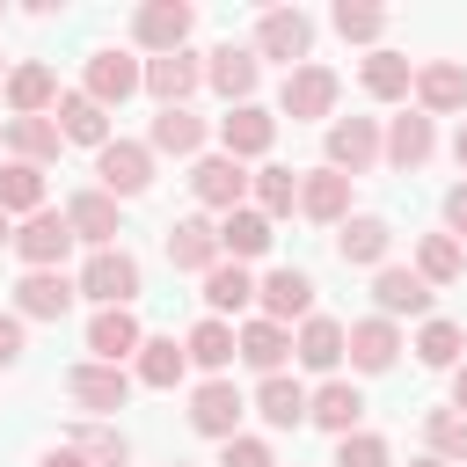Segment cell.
I'll use <instances>...</instances> for the list:
<instances>
[{
  "label": "cell",
  "instance_id": "1",
  "mask_svg": "<svg viewBox=\"0 0 467 467\" xmlns=\"http://www.w3.org/2000/svg\"><path fill=\"white\" fill-rule=\"evenodd\" d=\"M336 102H343V73L336 66H321V58H306V66H292L285 80H277V124L292 117V124H336Z\"/></svg>",
  "mask_w": 467,
  "mask_h": 467
},
{
  "label": "cell",
  "instance_id": "2",
  "mask_svg": "<svg viewBox=\"0 0 467 467\" xmlns=\"http://www.w3.org/2000/svg\"><path fill=\"white\" fill-rule=\"evenodd\" d=\"M80 95H95V102L117 117L131 95H146V58H139L131 44H95V51L80 58Z\"/></svg>",
  "mask_w": 467,
  "mask_h": 467
},
{
  "label": "cell",
  "instance_id": "3",
  "mask_svg": "<svg viewBox=\"0 0 467 467\" xmlns=\"http://www.w3.org/2000/svg\"><path fill=\"white\" fill-rule=\"evenodd\" d=\"M73 285H80V299L102 314V306H139L146 270H139V255H131V248H95V255H80Z\"/></svg>",
  "mask_w": 467,
  "mask_h": 467
},
{
  "label": "cell",
  "instance_id": "4",
  "mask_svg": "<svg viewBox=\"0 0 467 467\" xmlns=\"http://www.w3.org/2000/svg\"><path fill=\"white\" fill-rule=\"evenodd\" d=\"M58 387H66V401H73L88 423H109V416L131 401V387H139V379H131V365H95V358H73Z\"/></svg>",
  "mask_w": 467,
  "mask_h": 467
},
{
  "label": "cell",
  "instance_id": "5",
  "mask_svg": "<svg viewBox=\"0 0 467 467\" xmlns=\"http://www.w3.org/2000/svg\"><path fill=\"white\" fill-rule=\"evenodd\" d=\"M387 161V124L379 117H336L328 131H321V168H336V175H372Z\"/></svg>",
  "mask_w": 467,
  "mask_h": 467
},
{
  "label": "cell",
  "instance_id": "6",
  "mask_svg": "<svg viewBox=\"0 0 467 467\" xmlns=\"http://www.w3.org/2000/svg\"><path fill=\"white\" fill-rule=\"evenodd\" d=\"M190 36H197V7H190V0H139V7H131V51H139V58L190 51Z\"/></svg>",
  "mask_w": 467,
  "mask_h": 467
},
{
  "label": "cell",
  "instance_id": "7",
  "mask_svg": "<svg viewBox=\"0 0 467 467\" xmlns=\"http://www.w3.org/2000/svg\"><path fill=\"white\" fill-rule=\"evenodd\" d=\"M248 51H255L263 66H285V73L306 66V58H314V15H306V7H263Z\"/></svg>",
  "mask_w": 467,
  "mask_h": 467
},
{
  "label": "cell",
  "instance_id": "8",
  "mask_svg": "<svg viewBox=\"0 0 467 467\" xmlns=\"http://www.w3.org/2000/svg\"><path fill=\"white\" fill-rule=\"evenodd\" d=\"M153 175H161V161H153V146L146 139H109L102 153H95V190H109L117 204H131V197H146L153 190Z\"/></svg>",
  "mask_w": 467,
  "mask_h": 467
},
{
  "label": "cell",
  "instance_id": "9",
  "mask_svg": "<svg viewBox=\"0 0 467 467\" xmlns=\"http://www.w3.org/2000/svg\"><path fill=\"white\" fill-rule=\"evenodd\" d=\"M212 146H219V153H234L241 168H263V161H270V146H277V109L241 102V109L212 117Z\"/></svg>",
  "mask_w": 467,
  "mask_h": 467
},
{
  "label": "cell",
  "instance_id": "10",
  "mask_svg": "<svg viewBox=\"0 0 467 467\" xmlns=\"http://www.w3.org/2000/svg\"><path fill=\"white\" fill-rule=\"evenodd\" d=\"M248 182H255V168H241V161L219 153V146H212L204 161H190V197H197L204 219H212V212H219V219L241 212V204H248Z\"/></svg>",
  "mask_w": 467,
  "mask_h": 467
},
{
  "label": "cell",
  "instance_id": "11",
  "mask_svg": "<svg viewBox=\"0 0 467 467\" xmlns=\"http://www.w3.org/2000/svg\"><path fill=\"white\" fill-rule=\"evenodd\" d=\"M255 314L277 321V328H299L306 314H321V306H314V270H299V263H270V270L255 277Z\"/></svg>",
  "mask_w": 467,
  "mask_h": 467
},
{
  "label": "cell",
  "instance_id": "12",
  "mask_svg": "<svg viewBox=\"0 0 467 467\" xmlns=\"http://www.w3.org/2000/svg\"><path fill=\"white\" fill-rule=\"evenodd\" d=\"M73 226H66V204H44L36 219H22L15 226V263L22 270H66L73 263Z\"/></svg>",
  "mask_w": 467,
  "mask_h": 467
},
{
  "label": "cell",
  "instance_id": "13",
  "mask_svg": "<svg viewBox=\"0 0 467 467\" xmlns=\"http://www.w3.org/2000/svg\"><path fill=\"white\" fill-rule=\"evenodd\" d=\"M292 365L314 372V379H336V372L350 365V321H336V314H306V321L292 328Z\"/></svg>",
  "mask_w": 467,
  "mask_h": 467
},
{
  "label": "cell",
  "instance_id": "14",
  "mask_svg": "<svg viewBox=\"0 0 467 467\" xmlns=\"http://www.w3.org/2000/svg\"><path fill=\"white\" fill-rule=\"evenodd\" d=\"M190 431L197 438H212V445H226V438H241V416H248V394L234 387V372L226 379H197L190 387Z\"/></svg>",
  "mask_w": 467,
  "mask_h": 467
},
{
  "label": "cell",
  "instance_id": "15",
  "mask_svg": "<svg viewBox=\"0 0 467 467\" xmlns=\"http://www.w3.org/2000/svg\"><path fill=\"white\" fill-rule=\"evenodd\" d=\"M328 248H336L343 270H365V277H372V270L394 263V226H387L379 212H350V219L328 234Z\"/></svg>",
  "mask_w": 467,
  "mask_h": 467
},
{
  "label": "cell",
  "instance_id": "16",
  "mask_svg": "<svg viewBox=\"0 0 467 467\" xmlns=\"http://www.w3.org/2000/svg\"><path fill=\"white\" fill-rule=\"evenodd\" d=\"M204 88L226 102V109H241V102H255V88H263V58L248 51V44H212L204 51Z\"/></svg>",
  "mask_w": 467,
  "mask_h": 467
},
{
  "label": "cell",
  "instance_id": "17",
  "mask_svg": "<svg viewBox=\"0 0 467 467\" xmlns=\"http://www.w3.org/2000/svg\"><path fill=\"white\" fill-rule=\"evenodd\" d=\"M66 226H73V241L95 255V248H124V204L109 197V190H73L66 197Z\"/></svg>",
  "mask_w": 467,
  "mask_h": 467
},
{
  "label": "cell",
  "instance_id": "18",
  "mask_svg": "<svg viewBox=\"0 0 467 467\" xmlns=\"http://www.w3.org/2000/svg\"><path fill=\"white\" fill-rule=\"evenodd\" d=\"M372 314H387V321H431L438 292L416 277V263H387V270H372Z\"/></svg>",
  "mask_w": 467,
  "mask_h": 467
},
{
  "label": "cell",
  "instance_id": "19",
  "mask_svg": "<svg viewBox=\"0 0 467 467\" xmlns=\"http://www.w3.org/2000/svg\"><path fill=\"white\" fill-rule=\"evenodd\" d=\"M73 306H80V285H73V270H22V277H15V314H22V321H44V328H58Z\"/></svg>",
  "mask_w": 467,
  "mask_h": 467
},
{
  "label": "cell",
  "instance_id": "20",
  "mask_svg": "<svg viewBox=\"0 0 467 467\" xmlns=\"http://www.w3.org/2000/svg\"><path fill=\"white\" fill-rule=\"evenodd\" d=\"M168 270H182V277H204V270H219L226 255H219V219H204V212H182V219H168Z\"/></svg>",
  "mask_w": 467,
  "mask_h": 467
},
{
  "label": "cell",
  "instance_id": "21",
  "mask_svg": "<svg viewBox=\"0 0 467 467\" xmlns=\"http://www.w3.org/2000/svg\"><path fill=\"white\" fill-rule=\"evenodd\" d=\"M80 343H88L95 365H131V358L146 350V321H139L131 306H102V314H88Z\"/></svg>",
  "mask_w": 467,
  "mask_h": 467
},
{
  "label": "cell",
  "instance_id": "22",
  "mask_svg": "<svg viewBox=\"0 0 467 467\" xmlns=\"http://www.w3.org/2000/svg\"><path fill=\"white\" fill-rule=\"evenodd\" d=\"M146 146H153V161H204L212 153V117H197V109H153Z\"/></svg>",
  "mask_w": 467,
  "mask_h": 467
},
{
  "label": "cell",
  "instance_id": "23",
  "mask_svg": "<svg viewBox=\"0 0 467 467\" xmlns=\"http://www.w3.org/2000/svg\"><path fill=\"white\" fill-rule=\"evenodd\" d=\"M438 161V117H423L416 102L401 117H387V168L394 175H423Z\"/></svg>",
  "mask_w": 467,
  "mask_h": 467
},
{
  "label": "cell",
  "instance_id": "24",
  "mask_svg": "<svg viewBox=\"0 0 467 467\" xmlns=\"http://www.w3.org/2000/svg\"><path fill=\"white\" fill-rule=\"evenodd\" d=\"M401 350H409L401 321H387V314H358V321H350V372L379 379V372L401 365Z\"/></svg>",
  "mask_w": 467,
  "mask_h": 467
},
{
  "label": "cell",
  "instance_id": "25",
  "mask_svg": "<svg viewBox=\"0 0 467 467\" xmlns=\"http://www.w3.org/2000/svg\"><path fill=\"white\" fill-rule=\"evenodd\" d=\"M423 117H467V58H416V95Z\"/></svg>",
  "mask_w": 467,
  "mask_h": 467
},
{
  "label": "cell",
  "instance_id": "26",
  "mask_svg": "<svg viewBox=\"0 0 467 467\" xmlns=\"http://www.w3.org/2000/svg\"><path fill=\"white\" fill-rule=\"evenodd\" d=\"M58 95H66V88H58V66H51V58H15V66H7V95H0L7 117H51Z\"/></svg>",
  "mask_w": 467,
  "mask_h": 467
},
{
  "label": "cell",
  "instance_id": "27",
  "mask_svg": "<svg viewBox=\"0 0 467 467\" xmlns=\"http://www.w3.org/2000/svg\"><path fill=\"white\" fill-rule=\"evenodd\" d=\"M350 197H358V182H350V175H336V168H321V161H314V168H299V219H314V226H328V234H336V226L350 219Z\"/></svg>",
  "mask_w": 467,
  "mask_h": 467
},
{
  "label": "cell",
  "instance_id": "28",
  "mask_svg": "<svg viewBox=\"0 0 467 467\" xmlns=\"http://www.w3.org/2000/svg\"><path fill=\"white\" fill-rule=\"evenodd\" d=\"M234 365H248L255 379L285 372V365H292V328H277V321H263V314L234 321Z\"/></svg>",
  "mask_w": 467,
  "mask_h": 467
},
{
  "label": "cell",
  "instance_id": "29",
  "mask_svg": "<svg viewBox=\"0 0 467 467\" xmlns=\"http://www.w3.org/2000/svg\"><path fill=\"white\" fill-rule=\"evenodd\" d=\"M204 88V51H168V58H146V95L153 109H190V95Z\"/></svg>",
  "mask_w": 467,
  "mask_h": 467
},
{
  "label": "cell",
  "instance_id": "30",
  "mask_svg": "<svg viewBox=\"0 0 467 467\" xmlns=\"http://www.w3.org/2000/svg\"><path fill=\"white\" fill-rule=\"evenodd\" d=\"M358 88H365L372 102L409 109V95H416V58H409V51H394V44H379V51H365V58H358Z\"/></svg>",
  "mask_w": 467,
  "mask_h": 467
},
{
  "label": "cell",
  "instance_id": "31",
  "mask_svg": "<svg viewBox=\"0 0 467 467\" xmlns=\"http://www.w3.org/2000/svg\"><path fill=\"white\" fill-rule=\"evenodd\" d=\"M306 423L314 431H328V438H350V431H365V387L358 379H321L314 387V401H306Z\"/></svg>",
  "mask_w": 467,
  "mask_h": 467
},
{
  "label": "cell",
  "instance_id": "32",
  "mask_svg": "<svg viewBox=\"0 0 467 467\" xmlns=\"http://www.w3.org/2000/svg\"><path fill=\"white\" fill-rule=\"evenodd\" d=\"M0 146H7V161L58 168V153H66V131H58V117H0Z\"/></svg>",
  "mask_w": 467,
  "mask_h": 467
},
{
  "label": "cell",
  "instance_id": "33",
  "mask_svg": "<svg viewBox=\"0 0 467 467\" xmlns=\"http://www.w3.org/2000/svg\"><path fill=\"white\" fill-rule=\"evenodd\" d=\"M197 299H204V314H219V321H248V314H255V270H248V263H219V270L197 277Z\"/></svg>",
  "mask_w": 467,
  "mask_h": 467
},
{
  "label": "cell",
  "instance_id": "34",
  "mask_svg": "<svg viewBox=\"0 0 467 467\" xmlns=\"http://www.w3.org/2000/svg\"><path fill=\"white\" fill-rule=\"evenodd\" d=\"M306 401H314V387L292 379V372H270V379H255V394H248V409H255L270 431H299V423H306Z\"/></svg>",
  "mask_w": 467,
  "mask_h": 467
},
{
  "label": "cell",
  "instance_id": "35",
  "mask_svg": "<svg viewBox=\"0 0 467 467\" xmlns=\"http://www.w3.org/2000/svg\"><path fill=\"white\" fill-rule=\"evenodd\" d=\"M51 117H58V131H66V146H88V153H102V146L117 139V124H109V109H102L95 95H80V88H66Z\"/></svg>",
  "mask_w": 467,
  "mask_h": 467
},
{
  "label": "cell",
  "instance_id": "36",
  "mask_svg": "<svg viewBox=\"0 0 467 467\" xmlns=\"http://www.w3.org/2000/svg\"><path fill=\"white\" fill-rule=\"evenodd\" d=\"M270 248H277V219H263L255 204H241V212L219 219V255L226 263H263Z\"/></svg>",
  "mask_w": 467,
  "mask_h": 467
},
{
  "label": "cell",
  "instance_id": "37",
  "mask_svg": "<svg viewBox=\"0 0 467 467\" xmlns=\"http://www.w3.org/2000/svg\"><path fill=\"white\" fill-rule=\"evenodd\" d=\"M409 350H416L423 372H460V365H467V328H460L452 314H431V321H416Z\"/></svg>",
  "mask_w": 467,
  "mask_h": 467
},
{
  "label": "cell",
  "instance_id": "38",
  "mask_svg": "<svg viewBox=\"0 0 467 467\" xmlns=\"http://www.w3.org/2000/svg\"><path fill=\"white\" fill-rule=\"evenodd\" d=\"M182 350H190V372H204V379H226V372H234V321H219V314H197V321H190V336H182Z\"/></svg>",
  "mask_w": 467,
  "mask_h": 467
},
{
  "label": "cell",
  "instance_id": "39",
  "mask_svg": "<svg viewBox=\"0 0 467 467\" xmlns=\"http://www.w3.org/2000/svg\"><path fill=\"white\" fill-rule=\"evenodd\" d=\"M131 379L153 387V394H175V387L190 379V350H182V336H146V350L131 358Z\"/></svg>",
  "mask_w": 467,
  "mask_h": 467
},
{
  "label": "cell",
  "instance_id": "40",
  "mask_svg": "<svg viewBox=\"0 0 467 467\" xmlns=\"http://www.w3.org/2000/svg\"><path fill=\"white\" fill-rule=\"evenodd\" d=\"M51 204V168H29V161H0V212L22 226Z\"/></svg>",
  "mask_w": 467,
  "mask_h": 467
},
{
  "label": "cell",
  "instance_id": "41",
  "mask_svg": "<svg viewBox=\"0 0 467 467\" xmlns=\"http://www.w3.org/2000/svg\"><path fill=\"white\" fill-rule=\"evenodd\" d=\"M409 263H416V277H423L431 292H445V285H460V277H467V248H460L452 234H416Z\"/></svg>",
  "mask_w": 467,
  "mask_h": 467
},
{
  "label": "cell",
  "instance_id": "42",
  "mask_svg": "<svg viewBox=\"0 0 467 467\" xmlns=\"http://www.w3.org/2000/svg\"><path fill=\"white\" fill-rule=\"evenodd\" d=\"M328 29H336L343 44H358V51H379V44H387V7H379V0H336V7H328Z\"/></svg>",
  "mask_w": 467,
  "mask_h": 467
},
{
  "label": "cell",
  "instance_id": "43",
  "mask_svg": "<svg viewBox=\"0 0 467 467\" xmlns=\"http://www.w3.org/2000/svg\"><path fill=\"white\" fill-rule=\"evenodd\" d=\"M248 204H255L263 219H292V212H299V168L263 161V168H255V182H248Z\"/></svg>",
  "mask_w": 467,
  "mask_h": 467
},
{
  "label": "cell",
  "instance_id": "44",
  "mask_svg": "<svg viewBox=\"0 0 467 467\" xmlns=\"http://www.w3.org/2000/svg\"><path fill=\"white\" fill-rule=\"evenodd\" d=\"M423 452H438L445 467H467V416L460 409H423Z\"/></svg>",
  "mask_w": 467,
  "mask_h": 467
},
{
  "label": "cell",
  "instance_id": "45",
  "mask_svg": "<svg viewBox=\"0 0 467 467\" xmlns=\"http://www.w3.org/2000/svg\"><path fill=\"white\" fill-rule=\"evenodd\" d=\"M66 445H80L95 467H124V460H131V438H124L117 423H73V431H66Z\"/></svg>",
  "mask_w": 467,
  "mask_h": 467
},
{
  "label": "cell",
  "instance_id": "46",
  "mask_svg": "<svg viewBox=\"0 0 467 467\" xmlns=\"http://www.w3.org/2000/svg\"><path fill=\"white\" fill-rule=\"evenodd\" d=\"M328 467H394V445L379 431H350V438H336Z\"/></svg>",
  "mask_w": 467,
  "mask_h": 467
},
{
  "label": "cell",
  "instance_id": "47",
  "mask_svg": "<svg viewBox=\"0 0 467 467\" xmlns=\"http://www.w3.org/2000/svg\"><path fill=\"white\" fill-rule=\"evenodd\" d=\"M212 467H277V445L270 438H255V431H241V438H226L219 445V460Z\"/></svg>",
  "mask_w": 467,
  "mask_h": 467
},
{
  "label": "cell",
  "instance_id": "48",
  "mask_svg": "<svg viewBox=\"0 0 467 467\" xmlns=\"http://www.w3.org/2000/svg\"><path fill=\"white\" fill-rule=\"evenodd\" d=\"M22 358H29V321L7 306V314H0V372H15Z\"/></svg>",
  "mask_w": 467,
  "mask_h": 467
},
{
  "label": "cell",
  "instance_id": "49",
  "mask_svg": "<svg viewBox=\"0 0 467 467\" xmlns=\"http://www.w3.org/2000/svg\"><path fill=\"white\" fill-rule=\"evenodd\" d=\"M438 234H452V241L467 248V175L445 190V204H438Z\"/></svg>",
  "mask_w": 467,
  "mask_h": 467
},
{
  "label": "cell",
  "instance_id": "50",
  "mask_svg": "<svg viewBox=\"0 0 467 467\" xmlns=\"http://www.w3.org/2000/svg\"><path fill=\"white\" fill-rule=\"evenodd\" d=\"M36 467H95V460H88L80 445H44V452H36Z\"/></svg>",
  "mask_w": 467,
  "mask_h": 467
},
{
  "label": "cell",
  "instance_id": "51",
  "mask_svg": "<svg viewBox=\"0 0 467 467\" xmlns=\"http://www.w3.org/2000/svg\"><path fill=\"white\" fill-rule=\"evenodd\" d=\"M445 409H460V416H467V365H460V372H445Z\"/></svg>",
  "mask_w": 467,
  "mask_h": 467
},
{
  "label": "cell",
  "instance_id": "52",
  "mask_svg": "<svg viewBox=\"0 0 467 467\" xmlns=\"http://www.w3.org/2000/svg\"><path fill=\"white\" fill-rule=\"evenodd\" d=\"M452 168L467 175V117H460V131H452Z\"/></svg>",
  "mask_w": 467,
  "mask_h": 467
},
{
  "label": "cell",
  "instance_id": "53",
  "mask_svg": "<svg viewBox=\"0 0 467 467\" xmlns=\"http://www.w3.org/2000/svg\"><path fill=\"white\" fill-rule=\"evenodd\" d=\"M0 248H15V219L7 212H0Z\"/></svg>",
  "mask_w": 467,
  "mask_h": 467
},
{
  "label": "cell",
  "instance_id": "54",
  "mask_svg": "<svg viewBox=\"0 0 467 467\" xmlns=\"http://www.w3.org/2000/svg\"><path fill=\"white\" fill-rule=\"evenodd\" d=\"M409 467H445V460H438V452H416V460H409Z\"/></svg>",
  "mask_w": 467,
  "mask_h": 467
},
{
  "label": "cell",
  "instance_id": "55",
  "mask_svg": "<svg viewBox=\"0 0 467 467\" xmlns=\"http://www.w3.org/2000/svg\"><path fill=\"white\" fill-rule=\"evenodd\" d=\"M0 95H7V58H0Z\"/></svg>",
  "mask_w": 467,
  "mask_h": 467
},
{
  "label": "cell",
  "instance_id": "56",
  "mask_svg": "<svg viewBox=\"0 0 467 467\" xmlns=\"http://www.w3.org/2000/svg\"><path fill=\"white\" fill-rule=\"evenodd\" d=\"M168 467H190V460H168Z\"/></svg>",
  "mask_w": 467,
  "mask_h": 467
},
{
  "label": "cell",
  "instance_id": "57",
  "mask_svg": "<svg viewBox=\"0 0 467 467\" xmlns=\"http://www.w3.org/2000/svg\"><path fill=\"white\" fill-rule=\"evenodd\" d=\"M0 22H7V7H0Z\"/></svg>",
  "mask_w": 467,
  "mask_h": 467
},
{
  "label": "cell",
  "instance_id": "58",
  "mask_svg": "<svg viewBox=\"0 0 467 467\" xmlns=\"http://www.w3.org/2000/svg\"><path fill=\"white\" fill-rule=\"evenodd\" d=\"M0 161H7V146H0Z\"/></svg>",
  "mask_w": 467,
  "mask_h": 467
}]
</instances>
